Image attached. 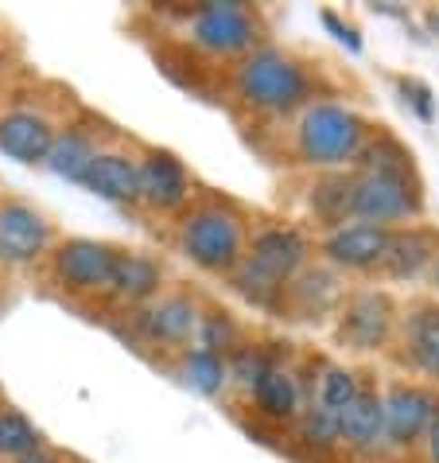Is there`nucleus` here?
I'll use <instances>...</instances> for the list:
<instances>
[{"mask_svg":"<svg viewBox=\"0 0 439 463\" xmlns=\"http://www.w3.org/2000/svg\"><path fill=\"white\" fill-rule=\"evenodd\" d=\"M393 246V230L389 226H373V222H346L334 226L319 238V257L322 265H331L334 273H350V277H369L385 269V257Z\"/></svg>","mask_w":439,"mask_h":463,"instance_id":"obj_13","label":"nucleus"},{"mask_svg":"<svg viewBox=\"0 0 439 463\" xmlns=\"http://www.w3.org/2000/svg\"><path fill=\"white\" fill-rule=\"evenodd\" d=\"M206 312L202 296L191 288H167L145 307L125 312V327H117L121 335L140 346V351H160V354H179L187 346H195L199 335V319Z\"/></svg>","mask_w":439,"mask_h":463,"instance_id":"obj_5","label":"nucleus"},{"mask_svg":"<svg viewBox=\"0 0 439 463\" xmlns=\"http://www.w3.org/2000/svg\"><path fill=\"white\" fill-rule=\"evenodd\" d=\"M245 397H249L253 417L273 424V429H292V424L300 420L304 405H307L304 382H300V374H295V366H288V363L273 366Z\"/></svg>","mask_w":439,"mask_h":463,"instance_id":"obj_20","label":"nucleus"},{"mask_svg":"<svg viewBox=\"0 0 439 463\" xmlns=\"http://www.w3.org/2000/svg\"><path fill=\"white\" fill-rule=\"evenodd\" d=\"M393 86H397L400 106H405L412 118L424 121V125H432V121H435V94H432V86H428V82H424V79H412V74H397Z\"/></svg>","mask_w":439,"mask_h":463,"instance_id":"obj_32","label":"nucleus"},{"mask_svg":"<svg viewBox=\"0 0 439 463\" xmlns=\"http://www.w3.org/2000/svg\"><path fill=\"white\" fill-rule=\"evenodd\" d=\"M350 172H378V175H420L416 156L400 137H393L389 128H378V137L361 148V156L354 160Z\"/></svg>","mask_w":439,"mask_h":463,"instance_id":"obj_26","label":"nucleus"},{"mask_svg":"<svg viewBox=\"0 0 439 463\" xmlns=\"http://www.w3.org/2000/svg\"><path fill=\"white\" fill-rule=\"evenodd\" d=\"M245 343V327L234 312H226V307L218 304H206V312L199 319V335H195V346L202 351H214V354H234L238 346Z\"/></svg>","mask_w":439,"mask_h":463,"instance_id":"obj_31","label":"nucleus"},{"mask_svg":"<svg viewBox=\"0 0 439 463\" xmlns=\"http://www.w3.org/2000/svg\"><path fill=\"white\" fill-rule=\"evenodd\" d=\"M163 292H167L163 257L148 250H121L117 273H113V285H109V300L125 307V312H133V307H145Z\"/></svg>","mask_w":439,"mask_h":463,"instance_id":"obj_21","label":"nucleus"},{"mask_svg":"<svg viewBox=\"0 0 439 463\" xmlns=\"http://www.w3.org/2000/svg\"><path fill=\"white\" fill-rule=\"evenodd\" d=\"M62 121L67 118L51 113L47 106H32V101L8 106L0 113V152H5L8 160L23 164V168L47 164V152L55 145Z\"/></svg>","mask_w":439,"mask_h":463,"instance_id":"obj_14","label":"nucleus"},{"mask_svg":"<svg viewBox=\"0 0 439 463\" xmlns=\"http://www.w3.org/2000/svg\"><path fill=\"white\" fill-rule=\"evenodd\" d=\"M428 280H432V288H435V292H439V261H435V265H432V273H428Z\"/></svg>","mask_w":439,"mask_h":463,"instance_id":"obj_37","label":"nucleus"},{"mask_svg":"<svg viewBox=\"0 0 439 463\" xmlns=\"http://www.w3.org/2000/svg\"><path fill=\"white\" fill-rule=\"evenodd\" d=\"M288 363V351L284 343H265V339H245L234 354H229V382L238 385L241 393H249L257 382H261L273 366Z\"/></svg>","mask_w":439,"mask_h":463,"instance_id":"obj_27","label":"nucleus"},{"mask_svg":"<svg viewBox=\"0 0 439 463\" xmlns=\"http://www.w3.org/2000/svg\"><path fill=\"white\" fill-rule=\"evenodd\" d=\"M179 20V35L206 59H226L238 62L249 51L265 47V20L253 5L241 0H202V5H183L172 8Z\"/></svg>","mask_w":439,"mask_h":463,"instance_id":"obj_4","label":"nucleus"},{"mask_svg":"<svg viewBox=\"0 0 439 463\" xmlns=\"http://www.w3.org/2000/svg\"><path fill=\"white\" fill-rule=\"evenodd\" d=\"M312 253H315V241L295 222H261V226H253V234H249L245 261H253L257 269H265L268 277L292 285V280L312 265Z\"/></svg>","mask_w":439,"mask_h":463,"instance_id":"obj_15","label":"nucleus"},{"mask_svg":"<svg viewBox=\"0 0 439 463\" xmlns=\"http://www.w3.org/2000/svg\"><path fill=\"white\" fill-rule=\"evenodd\" d=\"M420 452H424V463H439V420H435V429L424 436Z\"/></svg>","mask_w":439,"mask_h":463,"instance_id":"obj_34","label":"nucleus"},{"mask_svg":"<svg viewBox=\"0 0 439 463\" xmlns=\"http://www.w3.org/2000/svg\"><path fill=\"white\" fill-rule=\"evenodd\" d=\"M435 261H439V226L412 222L393 230V246H389V257H385L381 277L408 285V280L428 277Z\"/></svg>","mask_w":439,"mask_h":463,"instance_id":"obj_22","label":"nucleus"},{"mask_svg":"<svg viewBox=\"0 0 439 463\" xmlns=\"http://www.w3.org/2000/svg\"><path fill=\"white\" fill-rule=\"evenodd\" d=\"M40 448H47V444H43V432L32 424V417L12 405H0V459L16 463L23 456L40 452Z\"/></svg>","mask_w":439,"mask_h":463,"instance_id":"obj_30","label":"nucleus"},{"mask_svg":"<svg viewBox=\"0 0 439 463\" xmlns=\"http://www.w3.org/2000/svg\"><path fill=\"white\" fill-rule=\"evenodd\" d=\"M292 436H295V444H300L307 456H315V459H331V456L342 452V424H339V413H331V409L319 405L315 397L304 405L300 420L292 424Z\"/></svg>","mask_w":439,"mask_h":463,"instance_id":"obj_25","label":"nucleus"},{"mask_svg":"<svg viewBox=\"0 0 439 463\" xmlns=\"http://www.w3.org/2000/svg\"><path fill=\"white\" fill-rule=\"evenodd\" d=\"M342 452L354 459H381L389 456V444H385V393L381 382L366 378L361 382V393L350 405L342 409Z\"/></svg>","mask_w":439,"mask_h":463,"instance_id":"obj_17","label":"nucleus"},{"mask_svg":"<svg viewBox=\"0 0 439 463\" xmlns=\"http://www.w3.org/2000/svg\"><path fill=\"white\" fill-rule=\"evenodd\" d=\"M342 300H346V285L339 280V273L322 261H312L284 292V316L315 324V319H327L339 312Z\"/></svg>","mask_w":439,"mask_h":463,"instance_id":"obj_19","label":"nucleus"},{"mask_svg":"<svg viewBox=\"0 0 439 463\" xmlns=\"http://www.w3.org/2000/svg\"><path fill=\"white\" fill-rule=\"evenodd\" d=\"M16 463H70L62 452H55V448H40V452H32V456H23Z\"/></svg>","mask_w":439,"mask_h":463,"instance_id":"obj_35","label":"nucleus"},{"mask_svg":"<svg viewBox=\"0 0 439 463\" xmlns=\"http://www.w3.org/2000/svg\"><path fill=\"white\" fill-rule=\"evenodd\" d=\"M361 382H366V374H358L350 363H319V374H315V402L327 405L331 413L342 417V409L361 393Z\"/></svg>","mask_w":439,"mask_h":463,"instance_id":"obj_29","label":"nucleus"},{"mask_svg":"<svg viewBox=\"0 0 439 463\" xmlns=\"http://www.w3.org/2000/svg\"><path fill=\"white\" fill-rule=\"evenodd\" d=\"M172 370L175 378L195 390L199 397H222L229 385V358L226 354H214V351H202V346H187L172 358Z\"/></svg>","mask_w":439,"mask_h":463,"instance_id":"obj_24","label":"nucleus"},{"mask_svg":"<svg viewBox=\"0 0 439 463\" xmlns=\"http://www.w3.org/2000/svg\"><path fill=\"white\" fill-rule=\"evenodd\" d=\"M393 358L424 382L439 385V300L416 296L400 304V324L393 339Z\"/></svg>","mask_w":439,"mask_h":463,"instance_id":"obj_12","label":"nucleus"},{"mask_svg":"<svg viewBox=\"0 0 439 463\" xmlns=\"http://www.w3.org/2000/svg\"><path fill=\"white\" fill-rule=\"evenodd\" d=\"M385 393V444L393 456L416 452L424 436L439 420V385L416 378H389L381 385Z\"/></svg>","mask_w":439,"mask_h":463,"instance_id":"obj_9","label":"nucleus"},{"mask_svg":"<svg viewBox=\"0 0 439 463\" xmlns=\"http://www.w3.org/2000/svg\"><path fill=\"white\" fill-rule=\"evenodd\" d=\"M424 28H428V35H435V40H439V8L424 12Z\"/></svg>","mask_w":439,"mask_h":463,"instance_id":"obj_36","label":"nucleus"},{"mask_svg":"<svg viewBox=\"0 0 439 463\" xmlns=\"http://www.w3.org/2000/svg\"><path fill=\"white\" fill-rule=\"evenodd\" d=\"M113 140L117 137L109 133V125L101 118H94V113H74V118L62 121L43 168L51 175L67 179V184H82V175L89 172V164L98 160V152L113 145Z\"/></svg>","mask_w":439,"mask_h":463,"instance_id":"obj_16","label":"nucleus"},{"mask_svg":"<svg viewBox=\"0 0 439 463\" xmlns=\"http://www.w3.org/2000/svg\"><path fill=\"white\" fill-rule=\"evenodd\" d=\"M199 199L195 175L172 148L145 145L140 148V207L148 214L179 218Z\"/></svg>","mask_w":439,"mask_h":463,"instance_id":"obj_11","label":"nucleus"},{"mask_svg":"<svg viewBox=\"0 0 439 463\" xmlns=\"http://www.w3.org/2000/svg\"><path fill=\"white\" fill-rule=\"evenodd\" d=\"M253 222L234 199L226 195H199L175 218L172 241L175 253L191 269L206 277H229L249 253Z\"/></svg>","mask_w":439,"mask_h":463,"instance_id":"obj_3","label":"nucleus"},{"mask_svg":"<svg viewBox=\"0 0 439 463\" xmlns=\"http://www.w3.org/2000/svg\"><path fill=\"white\" fill-rule=\"evenodd\" d=\"M400 324V304L385 288H354L334 312V339L350 354L389 351Z\"/></svg>","mask_w":439,"mask_h":463,"instance_id":"obj_7","label":"nucleus"},{"mask_svg":"<svg viewBox=\"0 0 439 463\" xmlns=\"http://www.w3.org/2000/svg\"><path fill=\"white\" fill-rule=\"evenodd\" d=\"M229 94L253 118L292 121L300 109L319 101V71L295 51L265 43L229 62Z\"/></svg>","mask_w":439,"mask_h":463,"instance_id":"obj_1","label":"nucleus"},{"mask_svg":"<svg viewBox=\"0 0 439 463\" xmlns=\"http://www.w3.org/2000/svg\"><path fill=\"white\" fill-rule=\"evenodd\" d=\"M424 179L420 175H378V172H354V222L373 226H412L424 218Z\"/></svg>","mask_w":439,"mask_h":463,"instance_id":"obj_8","label":"nucleus"},{"mask_svg":"<svg viewBox=\"0 0 439 463\" xmlns=\"http://www.w3.org/2000/svg\"><path fill=\"white\" fill-rule=\"evenodd\" d=\"M354 172H312L307 179V218L327 234L334 226L354 222Z\"/></svg>","mask_w":439,"mask_h":463,"instance_id":"obj_23","label":"nucleus"},{"mask_svg":"<svg viewBox=\"0 0 439 463\" xmlns=\"http://www.w3.org/2000/svg\"><path fill=\"white\" fill-rule=\"evenodd\" d=\"M319 24H322V32L334 35V43H342L350 55H361V32H358V24H350L342 16V12H334V8H322L319 12Z\"/></svg>","mask_w":439,"mask_h":463,"instance_id":"obj_33","label":"nucleus"},{"mask_svg":"<svg viewBox=\"0 0 439 463\" xmlns=\"http://www.w3.org/2000/svg\"><path fill=\"white\" fill-rule=\"evenodd\" d=\"M121 261V246L86 234L59 238V246L47 257V280L55 285L67 300H98L109 296L113 273Z\"/></svg>","mask_w":439,"mask_h":463,"instance_id":"obj_6","label":"nucleus"},{"mask_svg":"<svg viewBox=\"0 0 439 463\" xmlns=\"http://www.w3.org/2000/svg\"><path fill=\"white\" fill-rule=\"evenodd\" d=\"M378 121L366 118L350 101L319 98L288 121L292 164L307 172H350L361 148L378 137Z\"/></svg>","mask_w":439,"mask_h":463,"instance_id":"obj_2","label":"nucleus"},{"mask_svg":"<svg viewBox=\"0 0 439 463\" xmlns=\"http://www.w3.org/2000/svg\"><path fill=\"white\" fill-rule=\"evenodd\" d=\"M59 246L55 222L32 199H0V269H32Z\"/></svg>","mask_w":439,"mask_h":463,"instance_id":"obj_10","label":"nucleus"},{"mask_svg":"<svg viewBox=\"0 0 439 463\" xmlns=\"http://www.w3.org/2000/svg\"><path fill=\"white\" fill-rule=\"evenodd\" d=\"M226 280L245 304L257 307V312H268V316L284 312V292H288V285L276 280V277H268L265 269H257L253 261H241Z\"/></svg>","mask_w":439,"mask_h":463,"instance_id":"obj_28","label":"nucleus"},{"mask_svg":"<svg viewBox=\"0 0 439 463\" xmlns=\"http://www.w3.org/2000/svg\"><path fill=\"white\" fill-rule=\"evenodd\" d=\"M79 187L113 207H140V148H125V140L106 145Z\"/></svg>","mask_w":439,"mask_h":463,"instance_id":"obj_18","label":"nucleus"}]
</instances>
